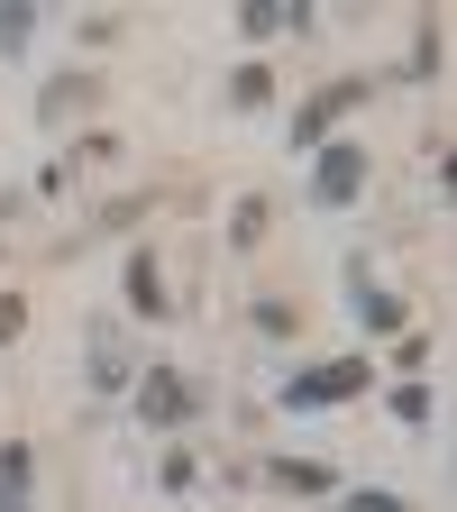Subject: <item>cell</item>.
I'll use <instances>...</instances> for the list:
<instances>
[{
	"label": "cell",
	"instance_id": "ba28073f",
	"mask_svg": "<svg viewBox=\"0 0 457 512\" xmlns=\"http://www.w3.org/2000/svg\"><path fill=\"white\" fill-rule=\"evenodd\" d=\"M266 485H284V494H339V476L320 458H266Z\"/></svg>",
	"mask_w": 457,
	"mask_h": 512
},
{
	"label": "cell",
	"instance_id": "4fadbf2b",
	"mask_svg": "<svg viewBox=\"0 0 457 512\" xmlns=\"http://www.w3.org/2000/svg\"><path fill=\"white\" fill-rule=\"evenodd\" d=\"M37 37V0H0V55H19Z\"/></svg>",
	"mask_w": 457,
	"mask_h": 512
},
{
	"label": "cell",
	"instance_id": "e0dca14e",
	"mask_svg": "<svg viewBox=\"0 0 457 512\" xmlns=\"http://www.w3.org/2000/svg\"><path fill=\"white\" fill-rule=\"evenodd\" d=\"M339 503H348V512H412L403 494H384V485H339Z\"/></svg>",
	"mask_w": 457,
	"mask_h": 512
},
{
	"label": "cell",
	"instance_id": "8992f818",
	"mask_svg": "<svg viewBox=\"0 0 457 512\" xmlns=\"http://www.w3.org/2000/svg\"><path fill=\"white\" fill-rule=\"evenodd\" d=\"M348 293H357V320H366V330H403V320H412L403 293H384V284L366 275V256H348Z\"/></svg>",
	"mask_w": 457,
	"mask_h": 512
},
{
	"label": "cell",
	"instance_id": "3957f363",
	"mask_svg": "<svg viewBox=\"0 0 457 512\" xmlns=\"http://www.w3.org/2000/svg\"><path fill=\"white\" fill-rule=\"evenodd\" d=\"M357 101H366V83H320V92H311V101L284 119V147H293V156L330 147V119H339V110H357Z\"/></svg>",
	"mask_w": 457,
	"mask_h": 512
},
{
	"label": "cell",
	"instance_id": "2e32d148",
	"mask_svg": "<svg viewBox=\"0 0 457 512\" xmlns=\"http://www.w3.org/2000/svg\"><path fill=\"white\" fill-rule=\"evenodd\" d=\"M156 476H165V494H192V485H202V458H192V448H165Z\"/></svg>",
	"mask_w": 457,
	"mask_h": 512
},
{
	"label": "cell",
	"instance_id": "9a60e30c",
	"mask_svg": "<svg viewBox=\"0 0 457 512\" xmlns=\"http://www.w3.org/2000/svg\"><path fill=\"white\" fill-rule=\"evenodd\" d=\"M83 92H92L83 74H55V83L37 92V119H64V110H74V101H83Z\"/></svg>",
	"mask_w": 457,
	"mask_h": 512
},
{
	"label": "cell",
	"instance_id": "6da1fadb",
	"mask_svg": "<svg viewBox=\"0 0 457 512\" xmlns=\"http://www.w3.org/2000/svg\"><path fill=\"white\" fill-rule=\"evenodd\" d=\"M366 384H375L366 357H320V366H302V375L275 384V403H284V412H330V403H357Z\"/></svg>",
	"mask_w": 457,
	"mask_h": 512
},
{
	"label": "cell",
	"instance_id": "5bb4252c",
	"mask_svg": "<svg viewBox=\"0 0 457 512\" xmlns=\"http://www.w3.org/2000/svg\"><path fill=\"white\" fill-rule=\"evenodd\" d=\"M229 101L238 110H266L275 101V74H266V64H238V74H229Z\"/></svg>",
	"mask_w": 457,
	"mask_h": 512
},
{
	"label": "cell",
	"instance_id": "7a4b0ae2",
	"mask_svg": "<svg viewBox=\"0 0 457 512\" xmlns=\"http://www.w3.org/2000/svg\"><path fill=\"white\" fill-rule=\"evenodd\" d=\"M128 403H138V421H147V430H183L192 412H202V384H192L183 366H138Z\"/></svg>",
	"mask_w": 457,
	"mask_h": 512
},
{
	"label": "cell",
	"instance_id": "7c38bea8",
	"mask_svg": "<svg viewBox=\"0 0 457 512\" xmlns=\"http://www.w3.org/2000/svg\"><path fill=\"white\" fill-rule=\"evenodd\" d=\"M430 412H439V394H430L421 375H412V384H394V421H403V430H430Z\"/></svg>",
	"mask_w": 457,
	"mask_h": 512
},
{
	"label": "cell",
	"instance_id": "52a82bcc",
	"mask_svg": "<svg viewBox=\"0 0 457 512\" xmlns=\"http://www.w3.org/2000/svg\"><path fill=\"white\" fill-rule=\"evenodd\" d=\"M128 311H138V320H165V311H174V302H165V266H156L147 247L128 256Z\"/></svg>",
	"mask_w": 457,
	"mask_h": 512
},
{
	"label": "cell",
	"instance_id": "8fae6325",
	"mask_svg": "<svg viewBox=\"0 0 457 512\" xmlns=\"http://www.w3.org/2000/svg\"><path fill=\"white\" fill-rule=\"evenodd\" d=\"M266 220H275V202H266V192H247V202L229 211V247H256V238H266Z\"/></svg>",
	"mask_w": 457,
	"mask_h": 512
},
{
	"label": "cell",
	"instance_id": "9c48e42d",
	"mask_svg": "<svg viewBox=\"0 0 457 512\" xmlns=\"http://www.w3.org/2000/svg\"><path fill=\"white\" fill-rule=\"evenodd\" d=\"M0 512H28V439H0Z\"/></svg>",
	"mask_w": 457,
	"mask_h": 512
},
{
	"label": "cell",
	"instance_id": "30bf717a",
	"mask_svg": "<svg viewBox=\"0 0 457 512\" xmlns=\"http://www.w3.org/2000/svg\"><path fill=\"white\" fill-rule=\"evenodd\" d=\"M238 28H247L256 46H266L275 28H302V0H247V19H238Z\"/></svg>",
	"mask_w": 457,
	"mask_h": 512
},
{
	"label": "cell",
	"instance_id": "5b68a950",
	"mask_svg": "<svg viewBox=\"0 0 457 512\" xmlns=\"http://www.w3.org/2000/svg\"><path fill=\"white\" fill-rule=\"evenodd\" d=\"M320 165H311V202L320 211H348L357 202V192H366V156L357 147H311Z\"/></svg>",
	"mask_w": 457,
	"mask_h": 512
},
{
	"label": "cell",
	"instance_id": "ac0fdd59",
	"mask_svg": "<svg viewBox=\"0 0 457 512\" xmlns=\"http://www.w3.org/2000/svg\"><path fill=\"white\" fill-rule=\"evenodd\" d=\"M256 330H266V339H293V302L266 293V302H256Z\"/></svg>",
	"mask_w": 457,
	"mask_h": 512
},
{
	"label": "cell",
	"instance_id": "277c9868",
	"mask_svg": "<svg viewBox=\"0 0 457 512\" xmlns=\"http://www.w3.org/2000/svg\"><path fill=\"white\" fill-rule=\"evenodd\" d=\"M83 366H92V394H128V384H138V357H128L119 320H92L83 330Z\"/></svg>",
	"mask_w": 457,
	"mask_h": 512
},
{
	"label": "cell",
	"instance_id": "d6986e66",
	"mask_svg": "<svg viewBox=\"0 0 457 512\" xmlns=\"http://www.w3.org/2000/svg\"><path fill=\"white\" fill-rule=\"evenodd\" d=\"M19 330H28V302H19V293H0V348H10Z\"/></svg>",
	"mask_w": 457,
	"mask_h": 512
}]
</instances>
